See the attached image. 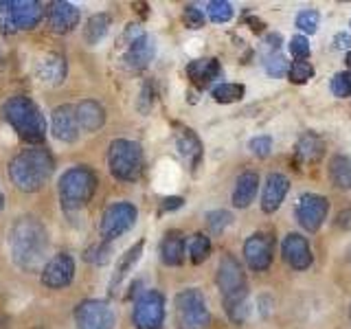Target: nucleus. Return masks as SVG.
<instances>
[{"label":"nucleus","instance_id":"nucleus-42","mask_svg":"<svg viewBox=\"0 0 351 329\" xmlns=\"http://www.w3.org/2000/svg\"><path fill=\"white\" fill-rule=\"evenodd\" d=\"M108 255H110V246L106 244H99V246H93L90 250H86V259L93 263H106Z\"/></svg>","mask_w":351,"mask_h":329},{"label":"nucleus","instance_id":"nucleus-8","mask_svg":"<svg viewBox=\"0 0 351 329\" xmlns=\"http://www.w3.org/2000/svg\"><path fill=\"white\" fill-rule=\"evenodd\" d=\"M132 323L136 329H162L165 323V296L156 290H145L132 310Z\"/></svg>","mask_w":351,"mask_h":329},{"label":"nucleus","instance_id":"nucleus-28","mask_svg":"<svg viewBox=\"0 0 351 329\" xmlns=\"http://www.w3.org/2000/svg\"><path fill=\"white\" fill-rule=\"evenodd\" d=\"M110 22H112V20H110L108 14H95V16H90V18H88V22H86V29H84V40L90 44V47L99 44L108 36Z\"/></svg>","mask_w":351,"mask_h":329},{"label":"nucleus","instance_id":"nucleus-1","mask_svg":"<svg viewBox=\"0 0 351 329\" xmlns=\"http://www.w3.org/2000/svg\"><path fill=\"white\" fill-rule=\"evenodd\" d=\"M9 248L18 268L27 272L38 270L49 250L47 230H44V226L36 217H20L14 222V226H11Z\"/></svg>","mask_w":351,"mask_h":329},{"label":"nucleus","instance_id":"nucleus-19","mask_svg":"<svg viewBox=\"0 0 351 329\" xmlns=\"http://www.w3.org/2000/svg\"><path fill=\"white\" fill-rule=\"evenodd\" d=\"M80 22V9L64 0H55L49 7V25L55 33H69Z\"/></svg>","mask_w":351,"mask_h":329},{"label":"nucleus","instance_id":"nucleus-23","mask_svg":"<svg viewBox=\"0 0 351 329\" xmlns=\"http://www.w3.org/2000/svg\"><path fill=\"white\" fill-rule=\"evenodd\" d=\"M36 73L44 84H51V86H58L64 82L66 77V60L58 53H49L38 62L36 66Z\"/></svg>","mask_w":351,"mask_h":329},{"label":"nucleus","instance_id":"nucleus-44","mask_svg":"<svg viewBox=\"0 0 351 329\" xmlns=\"http://www.w3.org/2000/svg\"><path fill=\"white\" fill-rule=\"evenodd\" d=\"M336 226L345 228V230H351V206L345 208L343 213H338V217H336Z\"/></svg>","mask_w":351,"mask_h":329},{"label":"nucleus","instance_id":"nucleus-35","mask_svg":"<svg viewBox=\"0 0 351 329\" xmlns=\"http://www.w3.org/2000/svg\"><path fill=\"white\" fill-rule=\"evenodd\" d=\"M314 75V69L310 62H292L290 69H288V77L292 84H305L310 82Z\"/></svg>","mask_w":351,"mask_h":329},{"label":"nucleus","instance_id":"nucleus-6","mask_svg":"<svg viewBox=\"0 0 351 329\" xmlns=\"http://www.w3.org/2000/svg\"><path fill=\"white\" fill-rule=\"evenodd\" d=\"M42 16L44 7L38 0H0V31L5 33L33 29Z\"/></svg>","mask_w":351,"mask_h":329},{"label":"nucleus","instance_id":"nucleus-50","mask_svg":"<svg viewBox=\"0 0 351 329\" xmlns=\"http://www.w3.org/2000/svg\"><path fill=\"white\" fill-rule=\"evenodd\" d=\"M3 204H5V197H3V191H0V208H3Z\"/></svg>","mask_w":351,"mask_h":329},{"label":"nucleus","instance_id":"nucleus-45","mask_svg":"<svg viewBox=\"0 0 351 329\" xmlns=\"http://www.w3.org/2000/svg\"><path fill=\"white\" fill-rule=\"evenodd\" d=\"M182 204H184L182 197H165L160 208H162V211H176V208H180Z\"/></svg>","mask_w":351,"mask_h":329},{"label":"nucleus","instance_id":"nucleus-30","mask_svg":"<svg viewBox=\"0 0 351 329\" xmlns=\"http://www.w3.org/2000/svg\"><path fill=\"white\" fill-rule=\"evenodd\" d=\"M224 307H226V314L233 323L241 325L246 321L248 316V303H246V292L244 294H235V296H226L224 299Z\"/></svg>","mask_w":351,"mask_h":329},{"label":"nucleus","instance_id":"nucleus-39","mask_svg":"<svg viewBox=\"0 0 351 329\" xmlns=\"http://www.w3.org/2000/svg\"><path fill=\"white\" fill-rule=\"evenodd\" d=\"M290 53L294 55L296 62H305L310 58V42H307L305 36H294L290 40Z\"/></svg>","mask_w":351,"mask_h":329},{"label":"nucleus","instance_id":"nucleus-2","mask_svg":"<svg viewBox=\"0 0 351 329\" xmlns=\"http://www.w3.org/2000/svg\"><path fill=\"white\" fill-rule=\"evenodd\" d=\"M55 171V160L49 149L44 147H31L20 151L9 164V178L18 189L22 191H38Z\"/></svg>","mask_w":351,"mask_h":329},{"label":"nucleus","instance_id":"nucleus-25","mask_svg":"<svg viewBox=\"0 0 351 329\" xmlns=\"http://www.w3.org/2000/svg\"><path fill=\"white\" fill-rule=\"evenodd\" d=\"M160 259L165 266H180L184 259V237L178 230H169L160 241Z\"/></svg>","mask_w":351,"mask_h":329},{"label":"nucleus","instance_id":"nucleus-52","mask_svg":"<svg viewBox=\"0 0 351 329\" xmlns=\"http://www.w3.org/2000/svg\"><path fill=\"white\" fill-rule=\"evenodd\" d=\"M349 259H351V250H349Z\"/></svg>","mask_w":351,"mask_h":329},{"label":"nucleus","instance_id":"nucleus-11","mask_svg":"<svg viewBox=\"0 0 351 329\" xmlns=\"http://www.w3.org/2000/svg\"><path fill=\"white\" fill-rule=\"evenodd\" d=\"M294 213H296V222H299L307 233H316V230L323 226L325 217L329 213V200L325 195H318V193H305L301 195Z\"/></svg>","mask_w":351,"mask_h":329},{"label":"nucleus","instance_id":"nucleus-9","mask_svg":"<svg viewBox=\"0 0 351 329\" xmlns=\"http://www.w3.org/2000/svg\"><path fill=\"white\" fill-rule=\"evenodd\" d=\"M134 222H136V206L130 202H117L106 208L99 230H101V237L110 241L128 233L134 226Z\"/></svg>","mask_w":351,"mask_h":329},{"label":"nucleus","instance_id":"nucleus-41","mask_svg":"<svg viewBox=\"0 0 351 329\" xmlns=\"http://www.w3.org/2000/svg\"><path fill=\"white\" fill-rule=\"evenodd\" d=\"M204 14L197 7H193V5H189L184 9V22H186V27L189 29H200V27H204Z\"/></svg>","mask_w":351,"mask_h":329},{"label":"nucleus","instance_id":"nucleus-17","mask_svg":"<svg viewBox=\"0 0 351 329\" xmlns=\"http://www.w3.org/2000/svg\"><path fill=\"white\" fill-rule=\"evenodd\" d=\"M283 259L294 270H307L312 266V248L307 239L299 233H290L283 241Z\"/></svg>","mask_w":351,"mask_h":329},{"label":"nucleus","instance_id":"nucleus-12","mask_svg":"<svg viewBox=\"0 0 351 329\" xmlns=\"http://www.w3.org/2000/svg\"><path fill=\"white\" fill-rule=\"evenodd\" d=\"M125 38H128V51L123 58L125 66L132 71H143L145 66H149L154 55H156V44L141 29H130L125 33Z\"/></svg>","mask_w":351,"mask_h":329},{"label":"nucleus","instance_id":"nucleus-7","mask_svg":"<svg viewBox=\"0 0 351 329\" xmlns=\"http://www.w3.org/2000/svg\"><path fill=\"white\" fill-rule=\"evenodd\" d=\"M211 323V312L206 307L204 294L197 288H186L176 296V325L178 329H206Z\"/></svg>","mask_w":351,"mask_h":329},{"label":"nucleus","instance_id":"nucleus-38","mask_svg":"<svg viewBox=\"0 0 351 329\" xmlns=\"http://www.w3.org/2000/svg\"><path fill=\"white\" fill-rule=\"evenodd\" d=\"M288 69H290L288 60H285L281 53L274 51L272 55H268V58H266V73L270 77H283Z\"/></svg>","mask_w":351,"mask_h":329},{"label":"nucleus","instance_id":"nucleus-21","mask_svg":"<svg viewBox=\"0 0 351 329\" xmlns=\"http://www.w3.org/2000/svg\"><path fill=\"white\" fill-rule=\"evenodd\" d=\"M176 147H178L180 156L191 164V169H195L202 158V141L189 127H178V132H176Z\"/></svg>","mask_w":351,"mask_h":329},{"label":"nucleus","instance_id":"nucleus-47","mask_svg":"<svg viewBox=\"0 0 351 329\" xmlns=\"http://www.w3.org/2000/svg\"><path fill=\"white\" fill-rule=\"evenodd\" d=\"M266 44H270L272 49H279V44H281V36H277V33H270L268 40H266Z\"/></svg>","mask_w":351,"mask_h":329},{"label":"nucleus","instance_id":"nucleus-24","mask_svg":"<svg viewBox=\"0 0 351 329\" xmlns=\"http://www.w3.org/2000/svg\"><path fill=\"white\" fill-rule=\"evenodd\" d=\"M259 189V175L255 171H244L237 175L235 186H233V206L246 208L252 200H255Z\"/></svg>","mask_w":351,"mask_h":329},{"label":"nucleus","instance_id":"nucleus-20","mask_svg":"<svg viewBox=\"0 0 351 329\" xmlns=\"http://www.w3.org/2000/svg\"><path fill=\"white\" fill-rule=\"evenodd\" d=\"M323 154H325V143L321 141V136H316L314 132H305L294 147L296 162H301V164H314L323 158Z\"/></svg>","mask_w":351,"mask_h":329},{"label":"nucleus","instance_id":"nucleus-10","mask_svg":"<svg viewBox=\"0 0 351 329\" xmlns=\"http://www.w3.org/2000/svg\"><path fill=\"white\" fill-rule=\"evenodd\" d=\"M77 329H112L114 327V312L106 301L90 299L80 303L75 310Z\"/></svg>","mask_w":351,"mask_h":329},{"label":"nucleus","instance_id":"nucleus-4","mask_svg":"<svg viewBox=\"0 0 351 329\" xmlns=\"http://www.w3.org/2000/svg\"><path fill=\"white\" fill-rule=\"evenodd\" d=\"M97 189V175L88 167H73L60 178V200L64 211L73 215L90 200Z\"/></svg>","mask_w":351,"mask_h":329},{"label":"nucleus","instance_id":"nucleus-34","mask_svg":"<svg viewBox=\"0 0 351 329\" xmlns=\"http://www.w3.org/2000/svg\"><path fill=\"white\" fill-rule=\"evenodd\" d=\"M230 222H233V215H230L228 211H224V208H217V211L206 213V226L211 228L215 235L222 233Z\"/></svg>","mask_w":351,"mask_h":329},{"label":"nucleus","instance_id":"nucleus-51","mask_svg":"<svg viewBox=\"0 0 351 329\" xmlns=\"http://www.w3.org/2000/svg\"><path fill=\"white\" fill-rule=\"evenodd\" d=\"M349 318H351V307H349Z\"/></svg>","mask_w":351,"mask_h":329},{"label":"nucleus","instance_id":"nucleus-29","mask_svg":"<svg viewBox=\"0 0 351 329\" xmlns=\"http://www.w3.org/2000/svg\"><path fill=\"white\" fill-rule=\"evenodd\" d=\"M143 241H136L134 246H132L125 255H123V259L119 261V266H117V270H114V277H112V290L117 288V285L125 279V274L130 272V268L134 266V263L138 261V257H141V252H143Z\"/></svg>","mask_w":351,"mask_h":329},{"label":"nucleus","instance_id":"nucleus-33","mask_svg":"<svg viewBox=\"0 0 351 329\" xmlns=\"http://www.w3.org/2000/svg\"><path fill=\"white\" fill-rule=\"evenodd\" d=\"M206 14L213 22H228L233 18V5L226 3V0H213V3L206 5Z\"/></svg>","mask_w":351,"mask_h":329},{"label":"nucleus","instance_id":"nucleus-22","mask_svg":"<svg viewBox=\"0 0 351 329\" xmlns=\"http://www.w3.org/2000/svg\"><path fill=\"white\" fill-rule=\"evenodd\" d=\"M75 112H77V121H80V127L86 132H97L106 123V110L101 108V103L93 101V99H86V101L77 103Z\"/></svg>","mask_w":351,"mask_h":329},{"label":"nucleus","instance_id":"nucleus-43","mask_svg":"<svg viewBox=\"0 0 351 329\" xmlns=\"http://www.w3.org/2000/svg\"><path fill=\"white\" fill-rule=\"evenodd\" d=\"M141 101H138V110H143V112H147L149 106H152V84H145L143 86V93H141Z\"/></svg>","mask_w":351,"mask_h":329},{"label":"nucleus","instance_id":"nucleus-18","mask_svg":"<svg viewBox=\"0 0 351 329\" xmlns=\"http://www.w3.org/2000/svg\"><path fill=\"white\" fill-rule=\"evenodd\" d=\"M290 189V180L285 178L283 173H270L263 184V193H261V208L263 213H274L285 200Z\"/></svg>","mask_w":351,"mask_h":329},{"label":"nucleus","instance_id":"nucleus-37","mask_svg":"<svg viewBox=\"0 0 351 329\" xmlns=\"http://www.w3.org/2000/svg\"><path fill=\"white\" fill-rule=\"evenodd\" d=\"M329 88H332V93L340 99H345L351 95V71H345V73H336L332 77V84H329Z\"/></svg>","mask_w":351,"mask_h":329},{"label":"nucleus","instance_id":"nucleus-46","mask_svg":"<svg viewBox=\"0 0 351 329\" xmlns=\"http://www.w3.org/2000/svg\"><path fill=\"white\" fill-rule=\"evenodd\" d=\"M334 47L336 49H349L351 47V36H347V33H338V36L334 38Z\"/></svg>","mask_w":351,"mask_h":329},{"label":"nucleus","instance_id":"nucleus-3","mask_svg":"<svg viewBox=\"0 0 351 329\" xmlns=\"http://www.w3.org/2000/svg\"><path fill=\"white\" fill-rule=\"evenodd\" d=\"M3 114L7 119V123L14 127L20 138H25L27 143H42L44 132H47V123L40 112V108L27 97H9L3 106Z\"/></svg>","mask_w":351,"mask_h":329},{"label":"nucleus","instance_id":"nucleus-36","mask_svg":"<svg viewBox=\"0 0 351 329\" xmlns=\"http://www.w3.org/2000/svg\"><path fill=\"white\" fill-rule=\"evenodd\" d=\"M318 22H321V14H318L316 9H305L296 16V27H299L303 33H307V36L316 31Z\"/></svg>","mask_w":351,"mask_h":329},{"label":"nucleus","instance_id":"nucleus-31","mask_svg":"<svg viewBox=\"0 0 351 329\" xmlns=\"http://www.w3.org/2000/svg\"><path fill=\"white\" fill-rule=\"evenodd\" d=\"M244 86L241 84H217L213 90H211V95H213V99L215 101H219V103H233V101H239L241 97H244Z\"/></svg>","mask_w":351,"mask_h":329},{"label":"nucleus","instance_id":"nucleus-16","mask_svg":"<svg viewBox=\"0 0 351 329\" xmlns=\"http://www.w3.org/2000/svg\"><path fill=\"white\" fill-rule=\"evenodd\" d=\"M53 134L62 143H75L80 136V121L73 106H58L53 110Z\"/></svg>","mask_w":351,"mask_h":329},{"label":"nucleus","instance_id":"nucleus-26","mask_svg":"<svg viewBox=\"0 0 351 329\" xmlns=\"http://www.w3.org/2000/svg\"><path fill=\"white\" fill-rule=\"evenodd\" d=\"M219 73V62L217 60H211V58H202V60H195L186 66V75H189V80L193 84H208L211 80H215Z\"/></svg>","mask_w":351,"mask_h":329},{"label":"nucleus","instance_id":"nucleus-48","mask_svg":"<svg viewBox=\"0 0 351 329\" xmlns=\"http://www.w3.org/2000/svg\"><path fill=\"white\" fill-rule=\"evenodd\" d=\"M345 62H347V66H349V69H351V51L347 53V58H345Z\"/></svg>","mask_w":351,"mask_h":329},{"label":"nucleus","instance_id":"nucleus-40","mask_svg":"<svg viewBox=\"0 0 351 329\" xmlns=\"http://www.w3.org/2000/svg\"><path fill=\"white\" fill-rule=\"evenodd\" d=\"M248 149L255 154V156L266 158L268 154L272 151V138L270 136H255L248 143Z\"/></svg>","mask_w":351,"mask_h":329},{"label":"nucleus","instance_id":"nucleus-27","mask_svg":"<svg viewBox=\"0 0 351 329\" xmlns=\"http://www.w3.org/2000/svg\"><path fill=\"white\" fill-rule=\"evenodd\" d=\"M329 180L338 189H351V156L338 154L329 160Z\"/></svg>","mask_w":351,"mask_h":329},{"label":"nucleus","instance_id":"nucleus-14","mask_svg":"<svg viewBox=\"0 0 351 329\" xmlns=\"http://www.w3.org/2000/svg\"><path fill=\"white\" fill-rule=\"evenodd\" d=\"M274 252V239L266 233H255L244 241V257L248 261L250 270L263 272L270 268Z\"/></svg>","mask_w":351,"mask_h":329},{"label":"nucleus","instance_id":"nucleus-13","mask_svg":"<svg viewBox=\"0 0 351 329\" xmlns=\"http://www.w3.org/2000/svg\"><path fill=\"white\" fill-rule=\"evenodd\" d=\"M217 288L222 292V296H235V294H244L246 292V274L241 263L233 255H224L219 259V268H217Z\"/></svg>","mask_w":351,"mask_h":329},{"label":"nucleus","instance_id":"nucleus-32","mask_svg":"<svg viewBox=\"0 0 351 329\" xmlns=\"http://www.w3.org/2000/svg\"><path fill=\"white\" fill-rule=\"evenodd\" d=\"M189 255H191L193 263H202L208 255H211V239L202 233L193 235L189 241Z\"/></svg>","mask_w":351,"mask_h":329},{"label":"nucleus","instance_id":"nucleus-49","mask_svg":"<svg viewBox=\"0 0 351 329\" xmlns=\"http://www.w3.org/2000/svg\"><path fill=\"white\" fill-rule=\"evenodd\" d=\"M5 64V53H3V49H0V66Z\"/></svg>","mask_w":351,"mask_h":329},{"label":"nucleus","instance_id":"nucleus-15","mask_svg":"<svg viewBox=\"0 0 351 329\" xmlns=\"http://www.w3.org/2000/svg\"><path fill=\"white\" fill-rule=\"evenodd\" d=\"M73 277H75V261L66 252L53 257L42 270V283L47 288H64V285H69L73 281Z\"/></svg>","mask_w":351,"mask_h":329},{"label":"nucleus","instance_id":"nucleus-5","mask_svg":"<svg viewBox=\"0 0 351 329\" xmlns=\"http://www.w3.org/2000/svg\"><path fill=\"white\" fill-rule=\"evenodd\" d=\"M108 167L117 180L132 182L143 171V149L138 143L128 138H117L110 143L108 149Z\"/></svg>","mask_w":351,"mask_h":329}]
</instances>
